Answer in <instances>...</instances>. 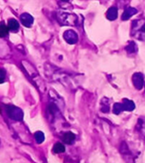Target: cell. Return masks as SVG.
Here are the masks:
<instances>
[{"mask_svg": "<svg viewBox=\"0 0 145 163\" xmlns=\"http://www.w3.org/2000/svg\"><path fill=\"white\" fill-rule=\"evenodd\" d=\"M64 150H65V148H64V144L61 143H57L53 147V152L56 153V154L63 153L64 152Z\"/></svg>", "mask_w": 145, "mask_h": 163, "instance_id": "cell-11", "label": "cell"}, {"mask_svg": "<svg viewBox=\"0 0 145 163\" xmlns=\"http://www.w3.org/2000/svg\"><path fill=\"white\" fill-rule=\"evenodd\" d=\"M8 27L11 31L16 32L19 29V23H18V21H16V19H10L9 21V23H8Z\"/></svg>", "mask_w": 145, "mask_h": 163, "instance_id": "cell-10", "label": "cell"}, {"mask_svg": "<svg viewBox=\"0 0 145 163\" xmlns=\"http://www.w3.org/2000/svg\"><path fill=\"white\" fill-rule=\"evenodd\" d=\"M137 12H138V10H137L135 8L128 7V8H127V9L125 10V11L123 12L122 16H121V19H122L123 21H127V20L130 19L132 16H134Z\"/></svg>", "mask_w": 145, "mask_h": 163, "instance_id": "cell-7", "label": "cell"}, {"mask_svg": "<svg viewBox=\"0 0 145 163\" xmlns=\"http://www.w3.org/2000/svg\"><path fill=\"white\" fill-rule=\"evenodd\" d=\"M118 16V10H117V8L116 7H111L109 8L107 11V14H106V17L109 21H114L115 20Z\"/></svg>", "mask_w": 145, "mask_h": 163, "instance_id": "cell-8", "label": "cell"}, {"mask_svg": "<svg viewBox=\"0 0 145 163\" xmlns=\"http://www.w3.org/2000/svg\"><path fill=\"white\" fill-rule=\"evenodd\" d=\"M8 32H9V27L2 24L1 27H0V36L1 38H4L6 35L8 34Z\"/></svg>", "mask_w": 145, "mask_h": 163, "instance_id": "cell-13", "label": "cell"}, {"mask_svg": "<svg viewBox=\"0 0 145 163\" xmlns=\"http://www.w3.org/2000/svg\"><path fill=\"white\" fill-rule=\"evenodd\" d=\"M132 25V36H134L136 38H138L141 40H145V21H136L133 22Z\"/></svg>", "mask_w": 145, "mask_h": 163, "instance_id": "cell-1", "label": "cell"}, {"mask_svg": "<svg viewBox=\"0 0 145 163\" xmlns=\"http://www.w3.org/2000/svg\"><path fill=\"white\" fill-rule=\"evenodd\" d=\"M6 111L9 115V116L12 119L16 120V121H21L23 118V113H22L21 110L17 108L16 106H13V105L7 106Z\"/></svg>", "mask_w": 145, "mask_h": 163, "instance_id": "cell-3", "label": "cell"}, {"mask_svg": "<svg viewBox=\"0 0 145 163\" xmlns=\"http://www.w3.org/2000/svg\"><path fill=\"white\" fill-rule=\"evenodd\" d=\"M21 23L27 27H30L33 24V17L28 14V13H23L21 16H20Z\"/></svg>", "mask_w": 145, "mask_h": 163, "instance_id": "cell-6", "label": "cell"}, {"mask_svg": "<svg viewBox=\"0 0 145 163\" xmlns=\"http://www.w3.org/2000/svg\"><path fill=\"white\" fill-rule=\"evenodd\" d=\"M127 49L129 53H134V52L137 51V45H136L134 42H131L128 46L127 47Z\"/></svg>", "mask_w": 145, "mask_h": 163, "instance_id": "cell-14", "label": "cell"}, {"mask_svg": "<svg viewBox=\"0 0 145 163\" xmlns=\"http://www.w3.org/2000/svg\"><path fill=\"white\" fill-rule=\"evenodd\" d=\"M4 76H5V72L4 71V69H1V83H3L4 82Z\"/></svg>", "mask_w": 145, "mask_h": 163, "instance_id": "cell-15", "label": "cell"}, {"mask_svg": "<svg viewBox=\"0 0 145 163\" xmlns=\"http://www.w3.org/2000/svg\"><path fill=\"white\" fill-rule=\"evenodd\" d=\"M134 108V103L132 100H129V99H123L122 103L115 104V105H114V113L118 115L121 113V111H123V110H133Z\"/></svg>", "mask_w": 145, "mask_h": 163, "instance_id": "cell-2", "label": "cell"}, {"mask_svg": "<svg viewBox=\"0 0 145 163\" xmlns=\"http://www.w3.org/2000/svg\"><path fill=\"white\" fill-rule=\"evenodd\" d=\"M64 38L65 39V41L70 44H75L78 41V37L77 34L72 31V30H68L66 32H64Z\"/></svg>", "mask_w": 145, "mask_h": 163, "instance_id": "cell-4", "label": "cell"}, {"mask_svg": "<svg viewBox=\"0 0 145 163\" xmlns=\"http://www.w3.org/2000/svg\"><path fill=\"white\" fill-rule=\"evenodd\" d=\"M75 139V136L73 133L71 132H68V133H65L64 135H63V141L65 143V144H72L74 140Z\"/></svg>", "mask_w": 145, "mask_h": 163, "instance_id": "cell-9", "label": "cell"}, {"mask_svg": "<svg viewBox=\"0 0 145 163\" xmlns=\"http://www.w3.org/2000/svg\"><path fill=\"white\" fill-rule=\"evenodd\" d=\"M132 82L137 89H141L144 86V76L141 73H135L132 76Z\"/></svg>", "mask_w": 145, "mask_h": 163, "instance_id": "cell-5", "label": "cell"}, {"mask_svg": "<svg viewBox=\"0 0 145 163\" xmlns=\"http://www.w3.org/2000/svg\"><path fill=\"white\" fill-rule=\"evenodd\" d=\"M34 137H35L36 141L38 142V144H42L44 141V139H45L44 134H43V133H42V132H37V133H35Z\"/></svg>", "mask_w": 145, "mask_h": 163, "instance_id": "cell-12", "label": "cell"}]
</instances>
